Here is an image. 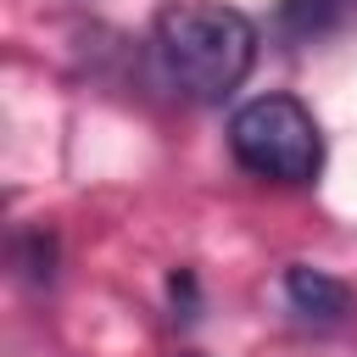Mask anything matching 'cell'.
Instances as JSON below:
<instances>
[{
  "mask_svg": "<svg viewBox=\"0 0 357 357\" xmlns=\"http://www.w3.org/2000/svg\"><path fill=\"white\" fill-rule=\"evenodd\" d=\"M284 301H290L307 324H346V312H351L346 279H335V273H324V268H307V262L284 268Z\"/></svg>",
  "mask_w": 357,
  "mask_h": 357,
  "instance_id": "cell-3",
  "label": "cell"
},
{
  "mask_svg": "<svg viewBox=\"0 0 357 357\" xmlns=\"http://www.w3.org/2000/svg\"><path fill=\"white\" fill-rule=\"evenodd\" d=\"M190 357H201V351H190Z\"/></svg>",
  "mask_w": 357,
  "mask_h": 357,
  "instance_id": "cell-7",
  "label": "cell"
},
{
  "mask_svg": "<svg viewBox=\"0 0 357 357\" xmlns=\"http://www.w3.org/2000/svg\"><path fill=\"white\" fill-rule=\"evenodd\" d=\"M229 151L245 173L273 184H312L324 167V134L296 95H257L229 117Z\"/></svg>",
  "mask_w": 357,
  "mask_h": 357,
  "instance_id": "cell-2",
  "label": "cell"
},
{
  "mask_svg": "<svg viewBox=\"0 0 357 357\" xmlns=\"http://www.w3.org/2000/svg\"><path fill=\"white\" fill-rule=\"evenodd\" d=\"M357 0H279V11H273V28L290 39V45H301V39H318V33H329L346 11H351Z\"/></svg>",
  "mask_w": 357,
  "mask_h": 357,
  "instance_id": "cell-4",
  "label": "cell"
},
{
  "mask_svg": "<svg viewBox=\"0 0 357 357\" xmlns=\"http://www.w3.org/2000/svg\"><path fill=\"white\" fill-rule=\"evenodd\" d=\"M17 268H22V279L50 284L56 279V234H45V229L17 234Z\"/></svg>",
  "mask_w": 357,
  "mask_h": 357,
  "instance_id": "cell-5",
  "label": "cell"
},
{
  "mask_svg": "<svg viewBox=\"0 0 357 357\" xmlns=\"http://www.w3.org/2000/svg\"><path fill=\"white\" fill-rule=\"evenodd\" d=\"M156 61L167 73V84L190 100H223L229 89L245 84L251 61H257V28L245 11L223 6V0H173L156 11L151 28Z\"/></svg>",
  "mask_w": 357,
  "mask_h": 357,
  "instance_id": "cell-1",
  "label": "cell"
},
{
  "mask_svg": "<svg viewBox=\"0 0 357 357\" xmlns=\"http://www.w3.org/2000/svg\"><path fill=\"white\" fill-rule=\"evenodd\" d=\"M167 301H173V318H178V324H190V318H195L201 290H195V273H190V268H178V273L167 279Z\"/></svg>",
  "mask_w": 357,
  "mask_h": 357,
  "instance_id": "cell-6",
  "label": "cell"
}]
</instances>
